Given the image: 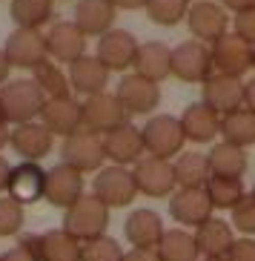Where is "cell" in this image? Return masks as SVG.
<instances>
[{
	"mask_svg": "<svg viewBox=\"0 0 255 261\" xmlns=\"http://www.w3.org/2000/svg\"><path fill=\"white\" fill-rule=\"evenodd\" d=\"M224 3V9H230V12H247V9H255V0H221Z\"/></svg>",
	"mask_w": 255,
	"mask_h": 261,
	"instance_id": "44",
	"label": "cell"
},
{
	"mask_svg": "<svg viewBox=\"0 0 255 261\" xmlns=\"http://www.w3.org/2000/svg\"><path fill=\"white\" fill-rule=\"evenodd\" d=\"M207 161H209V172L218 178H244V172L249 167L247 152L241 146L226 144V141L212 144V149L207 152Z\"/></svg>",
	"mask_w": 255,
	"mask_h": 261,
	"instance_id": "28",
	"label": "cell"
},
{
	"mask_svg": "<svg viewBox=\"0 0 255 261\" xmlns=\"http://www.w3.org/2000/svg\"><path fill=\"white\" fill-rule=\"evenodd\" d=\"M192 236H195V244H198L201 258H226L230 247L235 244L232 224L224 221V218H215V215L209 221H204Z\"/></svg>",
	"mask_w": 255,
	"mask_h": 261,
	"instance_id": "25",
	"label": "cell"
},
{
	"mask_svg": "<svg viewBox=\"0 0 255 261\" xmlns=\"http://www.w3.org/2000/svg\"><path fill=\"white\" fill-rule=\"evenodd\" d=\"M140 138H144L147 155L163 158V161L181 155V149H184V144H186L181 121H175L172 115H152L144 126H140Z\"/></svg>",
	"mask_w": 255,
	"mask_h": 261,
	"instance_id": "3",
	"label": "cell"
},
{
	"mask_svg": "<svg viewBox=\"0 0 255 261\" xmlns=\"http://www.w3.org/2000/svg\"><path fill=\"white\" fill-rule=\"evenodd\" d=\"M40 123L46 126L52 135L69 138L72 132L83 126V115H80V100L75 98H52L40 109Z\"/></svg>",
	"mask_w": 255,
	"mask_h": 261,
	"instance_id": "20",
	"label": "cell"
},
{
	"mask_svg": "<svg viewBox=\"0 0 255 261\" xmlns=\"http://www.w3.org/2000/svg\"><path fill=\"white\" fill-rule=\"evenodd\" d=\"M132 66H135V75L147 77L152 84H161L163 77L172 75V49L166 43H161V40L140 43Z\"/></svg>",
	"mask_w": 255,
	"mask_h": 261,
	"instance_id": "26",
	"label": "cell"
},
{
	"mask_svg": "<svg viewBox=\"0 0 255 261\" xmlns=\"http://www.w3.org/2000/svg\"><path fill=\"white\" fill-rule=\"evenodd\" d=\"M155 253H158L161 261H201L195 236L189 230H184V227L163 230L161 241H158V247H155Z\"/></svg>",
	"mask_w": 255,
	"mask_h": 261,
	"instance_id": "29",
	"label": "cell"
},
{
	"mask_svg": "<svg viewBox=\"0 0 255 261\" xmlns=\"http://www.w3.org/2000/svg\"><path fill=\"white\" fill-rule=\"evenodd\" d=\"M23 227V204H17L15 198L3 195L0 198V238L17 236Z\"/></svg>",
	"mask_w": 255,
	"mask_h": 261,
	"instance_id": "39",
	"label": "cell"
},
{
	"mask_svg": "<svg viewBox=\"0 0 255 261\" xmlns=\"http://www.w3.org/2000/svg\"><path fill=\"white\" fill-rule=\"evenodd\" d=\"M138 40L135 35L126 29H112L106 32L103 38H98V61L106 66L109 72H126L135 63V55H138Z\"/></svg>",
	"mask_w": 255,
	"mask_h": 261,
	"instance_id": "15",
	"label": "cell"
},
{
	"mask_svg": "<svg viewBox=\"0 0 255 261\" xmlns=\"http://www.w3.org/2000/svg\"><path fill=\"white\" fill-rule=\"evenodd\" d=\"M186 26L198 43H215L230 29V15L224 6H218L212 0H198L186 12Z\"/></svg>",
	"mask_w": 255,
	"mask_h": 261,
	"instance_id": "7",
	"label": "cell"
},
{
	"mask_svg": "<svg viewBox=\"0 0 255 261\" xmlns=\"http://www.w3.org/2000/svg\"><path fill=\"white\" fill-rule=\"evenodd\" d=\"M124 236L132 250H155L163 236V221L155 210H132L124 221Z\"/></svg>",
	"mask_w": 255,
	"mask_h": 261,
	"instance_id": "22",
	"label": "cell"
},
{
	"mask_svg": "<svg viewBox=\"0 0 255 261\" xmlns=\"http://www.w3.org/2000/svg\"><path fill=\"white\" fill-rule=\"evenodd\" d=\"M230 213H232V221H230L232 227H235L241 236L252 238L255 236V190L247 192V195H244V198H241Z\"/></svg>",
	"mask_w": 255,
	"mask_h": 261,
	"instance_id": "38",
	"label": "cell"
},
{
	"mask_svg": "<svg viewBox=\"0 0 255 261\" xmlns=\"http://www.w3.org/2000/svg\"><path fill=\"white\" fill-rule=\"evenodd\" d=\"M226 261H255V238H235V244L226 253Z\"/></svg>",
	"mask_w": 255,
	"mask_h": 261,
	"instance_id": "42",
	"label": "cell"
},
{
	"mask_svg": "<svg viewBox=\"0 0 255 261\" xmlns=\"http://www.w3.org/2000/svg\"><path fill=\"white\" fill-rule=\"evenodd\" d=\"M172 75L184 84H204L212 75V55L204 43L186 40L172 49Z\"/></svg>",
	"mask_w": 255,
	"mask_h": 261,
	"instance_id": "11",
	"label": "cell"
},
{
	"mask_svg": "<svg viewBox=\"0 0 255 261\" xmlns=\"http://www.w3.org/2000/svg\"><path fill=\"white\" fill-rule=\"evenodd\" d=\"M9 69H12V63H9V58H6V52L0 49V86L9 81Z\"/></svg>",
	"mask_w": 255,
	"mask_h": 261,
	"instance_id": "48",
	"label": "cell"
},
{
	"mask_svg": "<svg viewBox=\"0 0 255 261\" xmlns=\"http://www.w3.org/2000/svg\"><path fill=\"white\" fill-rule=\"evenodd\" d=\"M172 167H175V184H178V190H204L207 181L212 178L207 155H201V152H181L178 161L172 164Z\"/></svg>",
	"mask_w": 255,
	"mask_h": 261,
	"instance_id": "30",
	"label": "cell"
},
{
	"mask_svg": "<svg viewBox=\"0 0 255 261\" xmlns=\"http://www.w3.org/2000/svg\"><path fill=\"white\" fill-rule=\"evenodd\" d=\"M201 261H226V258H201Z\"/></svg>",
	"mask_w": 255,
	"mask_h": 261,
	"instance_id": "50",
	"label": "cell"
},
{
	"mask_svg": "<svg viewBox=\"0 0 255 261\" xmlns=\"http://www.w3.org/2000/svg\"><path fill=\"white\" fill-rule=\"evenodd\" d=\"M232 26H235V35H238L244 43L255 46V9L238 12V15H235V20H232Z\"/></svg>",
	"mask_w": 255,
	"mask_h": 261,
	"instance_id": "41",
	"label": "cell"
},
{
	"mask_svg": "<svg viewBox=\"0 0 255 261\" xmlns=\"http://www.w3.org/2000/svg\"><path fill=\"white\" fill-rule=\"evenodd\" d=\"M212 55V72L218 75H230V77H241L247 69H252V46L235 35L226 32L221 40H215L209 46Z\"/></svg>",
	"mask_w": 255,
	"mask_h": 261,
	"instance_id": "8",
	"label": "cell"
},
{
	"mask_svg": "<svg viewBox=\"0 0 255 261\" xmlns=\"http://www.w3.org/2000/svg\"><path fill=\"white\" fill-rule=\"evenodd\" d=\"M252 69H255V46H252Z\"/></svg>",
	"mask_w": 255,
	"mask_h": 261,
	"instance_id": "51",
	"label": "cell"
},
{
	"mask_svg": "<svg viewBox=\"0 0 255 261\" xmlns=\"http://www.w3.org/2000/svg\"><path fill=\"white\" fill-rule=\"evenodd\" d=\"M124 261H161L155 250H129L124 253Z\"/></svg>",
	"mask_w": 255,
	"mask_h": 261,
	"instance_id": "43",
	"label": "cell"
},
{
	"mask_svg": "<svg viewBox=\"0 0 255 261\" xmlns=\"http://www.w3.org/2000/svg\"><path fill=\"white\" fill-rule=\"evenodd\" d=\"M212 204H209L207 190H175L169 195V215L181 227H201L204 221L212 218Z\"/></svg>",
	"mask_w": 255,
	"mask_h": 261,
	"instance_id": "17",
	"label": "cell"
},
{
	"mask_svg": "<svg viewBox=\"0 0 255 261\" xmlns=\"http://www.w3.org/2000/svg\"><path fill=\"white\" fill-rule=\"evenodd\" d=\"M178 121L184 129V138L192 144H209V141H215V135H221V115H215L204 100L189 103Z\"/></svg>",
	"mask_w": 255,
	"mask_h": 261,
	"instance_id": "23",
	"label": "cell"
},
{
	"mask_svg": "<svg viewBox=\"0 0 255 261\" xmlns=\"http://www.w3.org/2000/svg\"><path fill=\"white\" fill-rule=\"evenodd\" d=\"M6 52L9 63L17 66V69H38L43 61H49L46 52V35H40L38 29H15L6 38Z\"/></svg>",
	"mask_w": 255,
	"mask_h": 261,
	"instance_id": "10",
	"label": "cell"
},
{
	"mask_svg": "<svg viewBox=\"0 0 255 261\" xmlns=\"http://www.w3.org/2000/svg\"><path fill=\"white\" fill-rule=\"evenodd\" d=\"M6 144H9V129H6V123L0 121V149H3Z\"/></svg>",
	"mask_w": 255,
	"mask_h": 261,
	"instance_id": "49",
	"label": "cell"
},
{
	"mask_svg": "<svg viewBox=\"0 0 255 261\" xmlns=\"http://www.w3.org/2000/svg\"><path fill=\"white\" fill-rule=\"evenodd\" d=\"M54 0H12L9 15L15 20L17 29H38L52 20Z\"/></svg>",
	"mask_w": 255,
	"mask_h": 261,
	"instance_id": "33",
	"label": "cell"
},
{
	"mask_svg": "<svg viewBox=\"0 0 255 261\" xmlns=\"http://www.w3.org/2000/svg\"><path fill=\"white\" fill-rule=\"evenodd\" d=\"M144 152H147V149H144L140 129L135 126V123H129V121L103 135V155H106L115 167L129 169V164L135 167V164L144 158Z\"/></svg>",
	"mask_w": 255,
	"mask_h": 261,
	"instance_id": "13",
	"label": "cell"
},
{
	"mask_svg": "<svg viewBox=\"0 0 255 261\" xmlns=\"http://www.w3.org/2000/svg\"><path fill=\"white\" fill-rule=\"evenodd\" d=\"M43 103H46V95L40 92L35 77H17L0 86V121L3 123L20 126V123L35 121Z\"/></svg>",
	"mask_w": 255,
	"mask_h": 261,
	"instance_id": "1",
	"label": "cell"
},
{
	"mask_svg": "<svg viewBox=\"0 0 255 261\" xmlns=\"http://www.w3.org/2000/svg\"><path fill=\"white\" fill-rule=\"evenodd\" d=\"M132 178H135V187L138 192L149 195V198H169L175 192V167L172 161H163V158H152V155H144L135 167H132Z\"/></svg>",
	"mask_w": 255,
	"mask_h": 261,
	"instance_id": "5",
	"label": "cell"
},
{
	"mask_svg": "<svg viewBox=\"0 0 255 261\" xmlns=\"http://www.w3.org/2000/svg\"><path fill=\"white\" fill-rule=\"evenodd\" d=\"M9 175H12V167H9L6 158H0V192L9 190Z\"/></svg>",
	"mask_w": 255,
	"mask_h": 261,
	"instance_id": "47",
	"label": "cell"
},
{
	"mask_svg": "<svg viewBox=\"0 0 255 261\" xmlns=\"http://www.w3.org/2000/svg\"><path fill=\"white\" fill-rule=\"evenodd\" d=\"M204 103L221 118L235 112V109H241L244 107V81L212 72L204 81Z\"/></svg>",
	"mask_w": 255,
	"mask_h": 261,
	"instance_id": "16",
	"label": "cell"
},
{
	"mask_svg": "<svg viewBox=\"0 0 255 261\" xmlns=\"http://www.w3.org/2000/svg\"><path fill=\"white\" fill-rule=\"evenodd\" d=\"M46 52L58 63H75L86 55V35L75 26V20L52 23L46 32Z\"/></svg>",
	"mask_w": 255,
	"mask_h": 261,
	"instance_id": "18",
	"label": "cell"
},
{
	"mask_svg": "<svg viewBox=\"0 0 255 261\" xmlns=\"http://www.w3.org/2000/svg\"><path fill=\"white\" fill-rule=\"evenodd\" d=\"M244 107L249 112H255V77H249L247 84H244Z\"/></svg>",
	"mask_w": 255,
	"mask_h": 261,
	"instance_id": "45",
	"label": "cell"
},
{
	"mask_svg": "<svg viewBox=\"0 0 255 261\" xmlns=\"http://www.w3.org/2000/svg\"><path fill=\"white\" fill-rule=\"evenodd\" d=\"M106 227H109V207L92 192H83L66 210V218H63V230L72 238H77L80 244L106 236Z\"/></svg>",
	"mask_w": 255,
	"mask_h": 261,
	"instance_id": "2",
	"label": "cell"
},
{
	"mask_svg": "<svg viewBox=\"0 0 255 261\" xmlns=\"http://www.w3.org/2000/svg\"><path fill=\"white\" fill-rule=\"evenodd\" d=\"M52 144H54V135L38 121L20 123V126H15V132H9V146L23 161H32V164H38L40 158H46L52 152Z\"/></svg>",
	"mask_w": 255,
	"mask_h": 261,
	"instance_id": "19",
	"label": "cell"
},
{
	"mask_svg": "<svg viewBox=\"0 0 255 261\" xmlns=\"http://www.w3.org/2000/svg\"><path fill=\"white\" fill-rule=\"evenodd\" d=\"M92 195H98L109 210L126 207V204L135 201V195H138L132 169L115 167V164L106 167V169H98V172H95V181H92Z\"/></svg>",
	"mask_w": 255,
	"mask_h": 261,
	"instance_id": "6",
	"label": "cell"
},
{
	"mask_svg": "<svg viewBox=\"0 0 255 261\" xmlns=\"http://www.w3.org/2000/svg\"><path fill=\"white\" fill-rule=\"evenodd\" d=\"M80 261H124V250L115 238L101 236L80 244Z\"/></svg>",
	"mask_w": 255,
	"mask_h": 261,
	"instance_id": "37",
	"label": "cell"
},
{
	"mask_svg": "<svg viewBox=\"0 0 255 261\" xmlns=\"http://www.w3.org/2000/svg\"><path fill=\"white\" fill-rule=\"evenodd\" d=\"M118 9L109 0H77L75 6V26L83 32L86 38H103L112 32Z\"/></svg>",
	"mask_w": 255,
	"mask_h": 261,
	"instance_id": "24",
	"label": "cell"
},
{
	"mask_svg": "<svg viewBox=\"0 0 255 261\" xmlns=\"http://www.w3.org/2000/svg\"><path fill=\"white\" fill-rule=\"evenodd\" d=\"M43 187H46V169H40V164L23 161L12 167L9 198H15L17 204H32V201L43 198Z\"/></svg>",
	"mask_w": 255,
	"mask_h": 261,
	"instance_id": "27",
	"label": "cell"
},
{
	"mask_svg": "<svg viewBox=\"0 0 255 261\" xmlns=\"http://www.w3.org/2000/svg\"><path fill=\"white\" fill-rule=\"evenodd\" d=\"M0 261H40L38 255V236H26L23 241L0 255Z\"/></svg>",
	"mask_w": 255,
	"mask_h": 261,
	"instance_id": "40",
	"label": "cell"
},
{
	"mask_svg": "<svg viewBox=\"0 0 255 261\" xmlns=\"http://www.w3.org/2000/svg\"><path fill=\"white\" fill-rule=\"evenodd\" d=\"M69 86H72V92L83 95V98L101 95V92H106V86H109V69L95 55H83L75 63H69Z\"/></svg>",
	"mask_w": 255,
	"mask_h": 261,
	"instance_id": "21",
	"label": "cell"
},
{
	"mask_svg": "<svg viewBox=\"0 0 255 261\" xmlns=\"http://www.w3.org/2000/svg\"><path fill=\"white\" fill-rule=\"evenodd\" d=\"M221 135L232 146H241V149L252 146L255 144V112L241 107L235 112H230V115H224L221 118Z\"/></svg>",
	"mask_w": 255,
	"mask_h": 261,
	"instance_id": "32",
	"label": "cell"
},
{
	"mask_svg": "<svg viewBox=\"0 0 255 261\" xmlns=\"http://www.w3.org/2000/svg\"><path fill=\"white\" fill-rule=\"evenodd\" d=\"M40 261H80V241L66 230H49L38 236Z\"/></svg>",
	"mask_w": 255,
	"mask_h": 261,
	"instance_id": "31",
	"label": "cell"
},
{
	"mask_svg": "<svg viewBox=\"0 0 255 261\" xmlns=\"http://www.w3.org/2000/svg\"><path fill=\"white\" fill-rule=\"evenodd\" d=\"M189 0H147V15L152 23L158 26H178L181 20H186L189 12Z\"/></svg>",
	"mask_w": 255,
	"mask_h": 261,
	"instance_id": "36",
	"label": "cell"
},
{
	"mask_svg": "<svg viewBox=\"0 0 255 261\" xmlns=\"http://www.w3.org/2000/svg\"><path fill=\"white\" fill-rule=\"evenodd\" d=\"M115 9H129V12H135V9H144L147 6V0H109Z\"/></svg>",
	"mask_w": 255,
	"mask_h": 261,
	"instance_id": "46",
	"label": "cell"
},
{
	"mask_svg": "<svg viewBox=\"0 0 255 261\" xmlns=\"http://www.w3.org/2000/svg\"><path fill=\"white\" fill-rule=\"evenodd\" d=\"M80 115H83V129L98 132V135H106V132L118 129L121 123H126L124 107L118 103L115 95H109V92L83 98V103H80Z\"/></svg>",
	"mask_w": 255,
	"mask_h": 261,
	"instance_id": "12",
	"label": "cell"
},
{
	"mask_svg": "<svg viewBox=\"0 0 255 261\" xmlns=\"http://www.w3.org/2000/svg\"><path fill=\"white\" fill-rule=\"evenodd\" d=\"M204 190H207V195H209L212 210H232L244 195H247L241 178H218V175H212Z\"/></svg>",
	"mask_w": 255,
	"mask_h": 261,
	"instance_id": "34",
	"label": "cell"
},
{
	"mask_svg": "<svg viewBox=\"0 0 255 261\" xmlns=\"http://www.w3.org/2000/svg\"><path fill=\"white\" fill-rule=\"evenodd\" d=\"M83 195V172L72 169L69 164H58L46 172V187H43V198L58 210H69L77 198Z\"/></svg>",
	"mask_w": 255,
	"mask_h": 261,
	"instance_id": "14",
	"label": "cell"
},
{
	"mask_svg": "<svg viewBox=\"0 0 255 261\" xmlns=\"http://www.w3.org/2000/svg\"><path fill=\"white\" fill-rule=\"evenodd\" d=\"M61 155H63V164H69L77 172H98L101 164L106 161V155H103V135L80 126L77 132H72L69 138H63Z\"/></svg>",
	"mask_w": 255,
	"mask_h": 261,
	"instance_id": "4",
	"label": "cell"
},
{
	"mask_svg": "<svg viewBox=\"0 0 255 261\" xmlns=\"http://www.w3.org/2000/svg\"><path fill=\"white\" fill-rule=\"evenodd\" d=\"M35 84L40 86V92L46 95V100H52V98H72L69 75L52 61H43L38 69H35Z\"/></svg>",
	"mask_w": 255,
	"mask_h": 261,
	"instance_id": "35",
	"label": "cell"
},
{
	"mask_svg": "<svg viewBox=\"0 0 255 261\" xmlns=\"http://www.w3.org/2000/svg\"><path fill=\"white\" fill-rule=\"evenodd\" d=\"M115 98L124 107L126 115H149L161 103V86L132 72V75L121 77V84L115 89Z\"/></svg>",
	"mask_w": 255,
	"mask_h": 261,
	"instance_id": "9",
	"label": "cell"
}]
</instances>
